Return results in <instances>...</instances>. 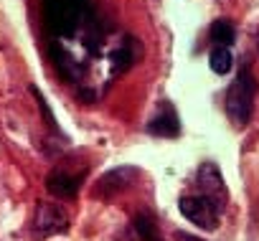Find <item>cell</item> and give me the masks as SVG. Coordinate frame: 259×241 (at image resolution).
Segmentation results:
<instances>
[{"mask_svg": "<svg viewBox=\"0 0 259 241\" xmlns=\"http://www.w3.org/2000/svg\"><path fill=\"white\" fill-rule=\"evenodd\" d=\"M211 41H213L216 46L229 49V46L236 41V31H234V26H231L229 21H213V23H211Z\"/></svg>", "mask_w": 259, "mask_h": 241, "instance_id": "obj_9", "label": "cell"}, {"mask_svg": "<svg viewBox=\"0 0 259 241\" xmlns=\"http://www.w3.org/2000/svg\"><path fill=\"white\" fill-rule=\"evenodd\" d=\"M135 228H138V233H140L143 241H163V238H160V231H158V226H155V221H153L150 216H145V213H138V216H135Z\"/></svg>", "mask_w": 259, "mask_h": 241, "instance_id": "obj_11", "label": "cell"}, {"mask_svg": "<svg viewBox=\"0 0 259 241\" xmlns=\"http://www.w3.org/2000/svg\"><path fill=\"white\" fill-rule=\"evenodd\" d=\"M208 64H211V69H213L216 74H229L231 66H234V56H231L229 49L216 46V49L211 51V56H208Z\"/></svg>", "mask_w": 259, "mask_h": 241, "instance_id": "obj_10", "label": "cell"}, {"mask_svg": "<svg viewBox=\"0 0 259 241\" xmlns=\"http://www.w3.org/2000/svg\"><path fill=\"white\" fill-rule=\"evenodd\" d=\"M176 238H178V241H203V238L191 236V233H186V231H176Z\"/></svg>", "mask_w": 259, "mask_h": 241, "instance_id": "obj_14", "label": "cell"}, {"mask_svg": "<svg viewBox=\"0 0 259 241\" xmlns=\"http://www.w3.org/2000/svg\"><path fill=\"white\" fill-rule=\"evenodd\" d=\"M178 208L191 223H196L203 231H213L219 226L221 208L206 196H186V198L178 201Z\"/></svg>", "mask_w": 259, "mask_h": 241, "instance_id": "obj_2", "label": "cell"}, {"mask_svg": "<svg viewBox=\"0 0 259 241\" xmlns=\"http://www.w3.org/2000/svg\"><path fill=\"white\" fill-rule=\"evenodd\" d=\"M66 228H69L66 211L61 206H56V203L38 201L36 213H33V233H36V238H49V236L64 233Z\"/></svg>", "mask_w": 259, "mask_h": 241, "instance_id": "obj_3", "label": "cell"}, {"mask_svg": "<svg viewBox=\"0 0 259 241\" xmlns=\"http://www.w3.org/2000/svg\"><path fill=\"white\" fill-rule=\"evenodd\" d=\"M127 173H130V168H119V170H112V173H107V175L99 180V188H97V193H104V196L109 198V196H114L117 190L127 188V185H130V178H127V180H119V178H124Z\"/></svg>", "mask_w": 259, "mask_h": 241, "instance_id": "obj_8", "label": "cell"}, {"mask_svg": "<svg viewBox=\"0 0 259 241\" xmlns=\"http://www.w3.org/2000/svg\"><path fill=\"white\" fill-rule=\"evenodd\" d=\"M46 188L56 198H74L81 188V175H71L66 170H54L46 178Z\"/></svg>", "mask_w": 259, "mask_h": 241, "instance_id": "obj_7", "label": "cell"}, {"mask_svg": "<svg viewBox=\"0 0 259 241\" xmlns=\"http://www.w3.org/2000/svg\"><path fill=\"white\" fill-rule=\"evenodd\" d=\"M31 91H33V94H36V99H38V107H41V114H44V117H46V122H49V125H51V127H54V130H56V132H59V125H56V119H54V114H51V109H49V107H46V102H44V97H41V94H38V89H36V86H33V89H31Z\"/></svg>", "mask_w": 259, "mask_h": 241, "instance_id": "obj_13", "label": "cell"}, {"mask_svg": "<svg viewBox=\"0 0 259 241\" xmlns=\"http://www.w3.org/2000/svg\"><path fill=\"white\" fill-rule=\"evenodd\" d=\"M109 64H112V71H114V74H122V71L130 69V64H133V56H130L127 49H117V51L109 54Z\"/></svg>", "mask_w": 259, "mask_h": 241, "instance_id": "obj_12", "label": "cell"}, {"mask_svg": "<svg viewBox=\"0 0 259 241\" xmlns=\"http://www.w3.org/2000/svg\"><path fill=\"white\" fill-rule=\"evenodd\" d=\"M254 91H256V84L251 81V74L241 69L236 81L226 91V114L236 127L249 125L251 112H254Z\"/></svg>", "mask_w": 259, "mask_h": 241, "instance_id": "obj_1", "label": "cell"}, {"mask_svg": "<svg viewBox=\"0 0 259 241\" xmlns=\"http://www.w3.org/2000/svg\"><path fill=\"white\" fill-rule=\"evenodd\" d=\"M148 132L160 135V137H176L181 132V122H178V114L170 104H160L155 117L148 122Z\"/></svg>", "mask_w": 259, "mask_h": 241, "instance_id": "obj_5", "label": "cell"}, {"mask_svg": "<svg viewBox=\"0 0 259 241\" xmlns=\"http://www.w3.org/2000/svg\"><path fill=\"white\" fill-rule=\"evenodd\" d=\"M256 49H259V38H256Z\"/></svg>", "mask_w": 259, "mask_h": 241, "instance_id": "obj_15", "label": "cell"}, {"mask_svg": "<svg viewBox=\"0 0 259 241\" xmlns=\"http://www.w3.org/2000/svg\"><path fill=\"white\" fill-rule=\"evenodd\" d=\"M49 16L54 28H59V21H64V33H71L79 21V3L76 0H49Z\"/></svg>", "mask_w": 259, "mask_h": 241, "instance_id": "obj_6", "label": "cell"}, {"mask_svg": "<svg viewBox=\"0 0 259 241\" xmlns=\"http://www.w3.org/2000/svg\"><path fill=\"white\" fill-rule=\"evenodd\" d=\"M196 183H198L201 193H203L206 198H211V201H213V203H216V206L224 211V206H226L229 196H226L224 178H221V173H219V168H216L213 163H203V165L198 168Z\"/></svg>", "mask_w": 259, "mask_h": 241, "instance_id": "obj_4", "label": "cell"}]
</instances>
